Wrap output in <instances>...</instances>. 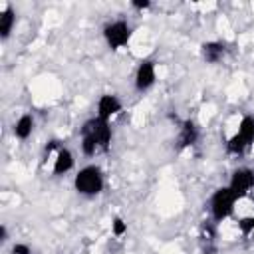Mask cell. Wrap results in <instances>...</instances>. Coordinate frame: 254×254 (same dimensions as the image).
<instances>
[{
	"label": "cell",
	"instance_id": "1",
	"mask_svg": "<svg viewBox=\"0 0 254 254\" xmlns=\"http://www.w3.org/2000/svg\"><path fill=\"white\" fill-rule=\"evenodd\" d=\"M73 189L77 194L93 198L103 192L105 189V177L99 165H85L81 167L73 177Z\"/></svg>",
	"mask_w": 254,
	"mask_h": 254
},
{
	"label": "cell",
	"instance_id": "2",
	"mask_svg": "<svg viewBox=\"0 0 254 254\" xmlns=\"http://www.w3.org/2000/svg\"><path fill=\"white\" fill-rule=\"evenodd\" d=\"M236 194L228 189V185L214 189V192L208 198V212H210V220L224 222L226 218H230L234 214V206H236Z\"/></svg>",
	"mask_w": 254,
	"mask_h": 254
},
{
	"label": "cell",
	"instance_id": "3",
	"mask_svg": "<svg viewBox=\"0 0 254 254\" xmlns=\"http://www.w3.org/2000/svg\"><path fill=\"white\" fill-rule=\"evenodd\" d=\"M103 40L107 44L109 50L117 52L121 48H125L129 42H131V36H133V26L125 20V18H117V20H111L103 26Z\"/></svg>",
	"mask_w": 254,
	"mask_h": 254
},
{
	"label": "cell",
	"instance_id": "4",
	"mask_svg": "<svg viewBox=\"0 0 254 254\" xmlns=\"http://www.w3.org/2000/svg\"><path fill=\"white\" fill-rule=\"evenodd\" d=\"M79 133H87V135H91V137L97 141L99 151H103V153L109 151L111 141H113L111 121H105V119H99L97 115H93V117H89V119L81 125Z\"/></svg>",
	"mask_w": 254,
	"mask_h": 254
},
{
	"label": "cell",
	"instance_id": "5",
	"mask_svg": "<svg viewBox=\"0 0 254 254\" xmlns=\"http://www.w3.org/2000/svg\"><path fill=\"white\" fill-rule=\"evenodd\" d=\"M155 81H157V64L153 58H143L135 69L133 85L139 93H145L155 85Z\"/></svg>",
	"mask_w": 254,
	"mask_h": 254
},
{
	"label": "cell",
	"instance_id": "6",
	"mask_svg": "<svg viewBox=\"0 0 254 254\" xmlns=\"http://www.w3.org/2000/svg\"><path fill=\"white\" fill-rule=\"evenodd\" d=\"M228 189L236 194V198H244L254 189V169L250 167H238L232 171Z\"/></svg>",
	"mask_w": 254,
	"mask_h": 254
},
{
	"label": "cell",
	"instance_id": "7",
	"mask_svg": "<svg viewBox=\"0 0 254 254\" xmlns=\"http://www.w3.org/2000/svg\"><path fill=\"white\" fill-rule=\"evenodd\" d=\"M200 139V127L194 119L187 117L179 123V133H177V141H175V147L177 151H185V149H190L198 143Z\"/></svg>",
	"mask_w": 254,
	"mask_h": 254
},
{
	"label": "cell",
	"instance_id": "8",
	"mask_svg": "<svg viewBox=\"0 0 254 254\" xmlns=\"http://www.w3.org/2000/svg\"><path fill=\"white\" fill-rule=\"evenodd\" d=\"M218 224L214 220H204L198 228V242L202 254H218Z\"/></svg>",
	"mask_w": 254,
	"mask_h": 254
},
{
	"label": "cell",
	"instance_id": "9",
	"mask_svg": "<svg viewBox=\"0 0 254 254\" xmlns=\"http://www.w3.org/2000/svg\"><path fill=\"white\" fill-rule=\"evenodd\" d=\"M121 109H123V101H121L115 93H103V95H99V99H97L95 115H97L99 119L111 121Z\"/></svg>",
	"mask_w": 254,
	"mask_h": 254
},
{
	"label": "cell",
	"instance_id": "10",
	"mask_svg": "<svg viewBox=\"0 0 254 254\" xmlns=\"http://www.w3.org/2000/svg\"><path fill=\"white\" fill-rule=\"evenodd\" d=\"M226 44L220 40H208L200 44V58L206 64H220L226 56Z\"/></svg>",
	"mask_w": 254,
	"mask_h": 254
},
{
	"label": "cell",
	"instance_id": "11",
	"mask_svg": "<svg viewBox=\"0 0 254 254\" xmlns=\"http://www.w3.org/2000/svg\"><path fill=\"white\" fill-rule=\"evenodd\" d=\"M73 167H75V157H73V153H71L67 147H60V149H56L54 165H52V173H54L56 177H64V175H67Z\"/></svg>",
	"mask_w": 254,
	"mask_h": 254
},
{
	"label": "cell",
	"instance_id": "12",
	"mask_svg": "<svg viewBox=\"0 0 254 254\" xmlns=\"http://www.w3.org/2000/svg\"><path fill=\"white\" fill-rule=\"evenodd\" d=\"M34 127H36V119H34V115H32V113H22V115L14 121V125H12V133H14V137H16L18 141H26V139L32 137Z\"/></svg>",
	"mask_w": 254,
	"mask_h": 254
},
{
	"label": "cell",
	"instance_id": "13",
	"mask_svg": "<svg viewBox=\"0 0 254 254\" xmlns=\"http://www.w3.org/2000/svg\"><path fill=\"white\" fill-rule=\"evenodd\" d=\"M14 28H16V10L10 4H6L0 12V40L6 42L12 36Z\"/></svg>",
	"mask_w": 254,
	"mask_h": 254
},
{
	"label": "cell",
	"instance_id": "14",
	"mask_svg": "<svg viewBox=\"0 0 254 254\" xmlns=\"http://www.w3.org/2000/svg\"><path fill=\"white\" fill-rule=\"evenodd\" d=\"M236 135L246 143V147H252L254 145V115L252 113L242 115V119L238 121Z\"/></svg>",
	"mask_w": 254,
	"mask_h": 254
},
{
	"label": "cell",
	"instance_id": "15",
	"mask_svg": "<svg viewBox=\"0 0 254 254\" xmlns=\"http://www.w3.org/2000/svg\"><path fill=\"white\" fill-rule=\"evenodd\" d=\"M224 149H226V153L228 155H234V157H238V155H244L246 153V143L234 133V135H230L228 139H226V143H224Z\"/></svg>",
	"mask_w": 254,
	"mask_h": 254
},
{
	"label": "cell",
	"instance_id": "16",
	"mask_svg": "<svg viewBox=\"0 0 254 254\" xmlns=\"http://www.w3.org/2000/svg\"><path fill=\"white\" fill-rule=\"evenodd\" d=\"M79 147H81V153H83L85 157H93V155L99 151V145H97V141H95L91 135H87V133H81V141H79Z\"/></svg>",
	"mask_w": 254,
	"mask_h": 254
},
{
	"label": "cell",
	"instance_id": "17",
	"mask_svg": "<svg viewBox=\"0 0 254 254\" xmlns=\"http://www.w3.org/2000/svg\"><path fill=\"white\" fill-rule=\"evenodd\" d=\"M125 232H127V222L121 216H113V220H111V234L115 238H121Z\"/></svg>",
	"mask_w": 254,
	"mask_h": 254
},
{
	"label": "cell",
	"instance_id": "18",
	"mask_svg": "<svg viewBox=\"0 0 254 254\" xmlns=\"http://www.w3.org/2000/svg\"><path fill=\"white\" fill-rule=\"evenodd\" d=\"M238 230L244 234V236H248V234H252L254 232V214H250V216H244V218H240L238 220Z\"/></svg>",
	"mask_w": 254,
	"mask_h": 254
},
{
	"label": "cell",
	"instance_id": "19",
	"mask_svg": "<svg viewBox=\"0 0 254 254\" xmlns=\"http://www.w3.org/2000/svg\"><path fill=\"white\" fill-rule=\"evenodd\" d=\"M10 252H12V254H32V248H30L26 242H16Z\"/></svg>",
	"mask_w": 254,
	"mask_h": 254
},
{
	"label": "cell",
	"instance_id": "20",
	"mask_svg": "<svg viewBox=\"0 0 254 254\" xmlns=\"http://www.w3.org/2000/svg\"><path fill=\"white\" fill-rule=\"evenodd\" d=\"M131 8H135V10H149L151 8V2L149 0H133L131 2Z\"/></svg>",
	"mask_w": 254,
	"mask_h": 254
},
{
	"label": "cell",
	"instance_id": "21",
	"mask_svg": "<svg viewBox=\"0 0 254 254\" xmlns=\"http://www.w3.org/2000/svg\"><path fill=\"white\" fill-rule=\"evenodd\" d=\"M0 242H8V226L0 224Z\"/></svg>",
	"mask_w": 254,
	"mask_h": 254
}]
</instances>
